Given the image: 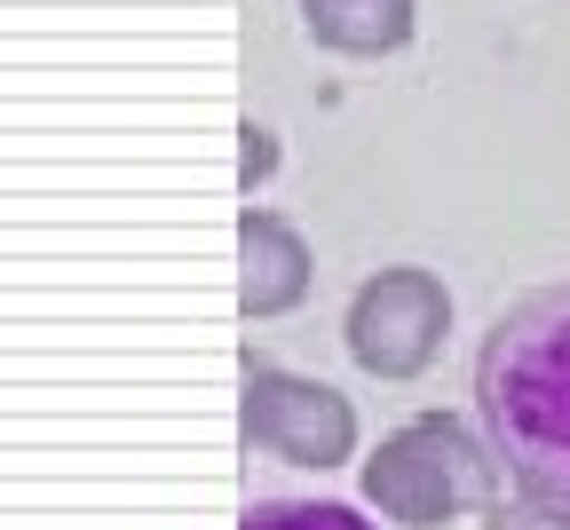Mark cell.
<instances>
[{
    "label": "cell",
    "mask_w": 570,
    "mask_h": 530,
    "mask_svg": "<svg viewBox=\"0 0 570 530\" xmlns=\"http://www.w3.org/2000/svg\"><path fill=\"white\" fill-rule=\"evenodd\" d=\"M475 412L531 499L570 507V285L523 293L475 349Z\"/></svg>",
    "instance_id": "cell-1"
},
{
    "label": "cell",
    "mask_w": 570,
    "mask_h": 530,
    "mask_svg": "<svg viewBox=\"0 0 570 530\" xmlns=\"http://www.w3.org/2000/svg\"><path fill=\"white\" fill-rule=\"evenodd\" d=\"M491 483H499V451L475 443L452 412L404 420L396 435H381V451L365 460V499L389 522H412V530H436L452 514L491 507Z\"/></svg>",
    "instance_id": "cell-2"
},
{
    "label": "cell",
    "mask_w": 570,
    "mask_h": 530,
    "mask_svg": "<svg viewBox=\"0 0 570 530\" xmlns=\"http://www.w3.org/2000/svg\"><path fill=\"white\" fill-rule=\"evenodd\" d=\"M444 325H452V293L436 269H381L356 285L348 301V356L373 372V381H412L428 372V356L444 349Z\"/></svg>",
    "instance_id": "cell-3"
},
{
    "label": "cell",
    "mask_w": 570,
    "mask_h": 530,
    "mask_svg": "<svg viewBox=\"0 0 570 530\" xmlns=\"http://www.w3.org/2000/svg\"><path fill=\"white\" fill-rule=\"evenodd\" d=\"M238 428H246V443L277 451V460H294V468H341L356 451L348 396L325 389V381H302V372H277V364H246Z\"/></svg>",
    "instance_id": "cell-4"
},
{
    "label": "cell",
    "mask_w": 570,
    "mask_h": 530,
    "mask_svg": "<svg viewBox=\"0 0 570 530\" xmlns=\"http://www.w3.org/2000/svg\"><path fill=\"white\" fill-rule=\"evenodd\" d=\"M309 293V246L294 222H277L262 206L238 214V310L246 317H285Z\"/></svg>",
    "instance_id": "cell-5"
},
{
    "label": "cell",
    "mask_w": 570,
    "mask_h": 530,
    "mask_svg": "<svg viewBox=\"0 0 570 530\" xmlns=\"http://www.w3.org/2000/svg\"><path fill=\"white\" fill-rule=\"evenodd\" d=\"M302 24L333 56H389L412 40V0H302Z\"/></svg>",
    "instance_id": "cell-6"
},
{
    "label": "cell",
    "mask_w": 570,
    "mask_h": 530,
    "mask_svg": "<svg viewBox=\"0 0 570 530\" xmlns=\"http://www.w3.org/2000/svg\"><path fill=\"white\" fill-rule=\"evenodd\" d=\"M238 530H373L356 507H333V499H262Z\"/></svg>",
    "instance_id": "cell-7"
},
{
    "label": "cell",
    "mask_w": 570,
    "mask_h": 530,
    "mask_svg": "<svg viewBox=\"0 0 570 530\" xmlns=\"http://www.w3.org/2000/svg\"><path fill=\"white\" fill-rule=\"evenodd\" d=\"M483 530H570V507L515 491V499H491V507H483Z\"/></svg>",
    "instance_id": "cell-8"
},
{
    "label": "cell",
    "mask_w": 570,
    "mask_h": 530,
    "mask_svg": "<svg viewBox=\"0 0 570 530\" xmlns=\"http://www.w3.org/2000/svg\"><path fill=\"white\" fill-rule=\"evenodd\" d=\"M238 143H246V150H238V183H246V190H254V183H269V167H277V135L246 119V127H238Z\"/></svg>",
    "instance_id": "cell-9"
}]
</instances>
